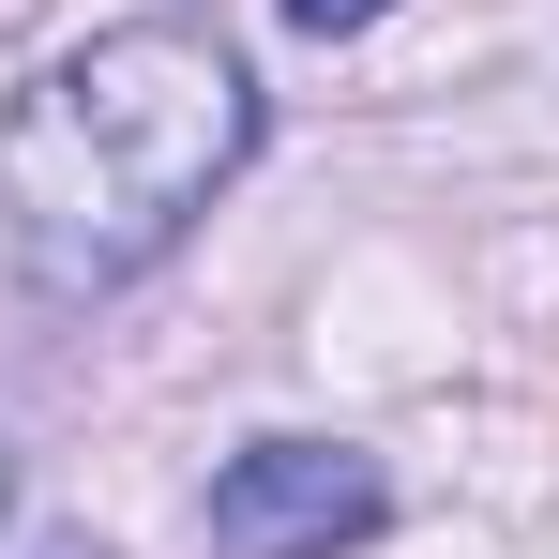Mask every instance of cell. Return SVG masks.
Returning a JSON list of instances; mask_svg holds the SVG:
<instances>
[{"label":"cell","mask_w":559,"mask_h":559,"mask_svg":"<svg viewBox=\"0 0 559 559\" xmlns=\"http://www.w3.org/2000/svg\"><path fill=\"white\" fill-rule=\"evenodd\" d=\"M46 559H106V545H46Z\"/></svg>","instance_id":"cell-4"},{"label":"cell","mask_w":559,"mask_h":559,"mask_svg":"<svg viewBox=\"0 0 559 559\" xmlns=\"http://www.w3.org/2000/svg\"><path fill=\"white\" fill-rule=\"evenodd\" d=\"M197 530H212V559H333V545H378L393 530V484L348 439H258V454L212 468Z\"/></svg>","instance_id":"cell-2"},{"label":"cell","mask_w":559,"mask_h":559,"mask_svg":"<svg viewBox=\"0 0 559 559\" xmlns=\"http://www.w3.org/2000/svg\"><path fill=\"white\" fill-rule=\"evenodd\" d=\"M0 499H15V454H0Z\"/></svg>","instance_id":"cell-5"},{"label":"cell","mask_w":559,"mask_h":559,"mask_svg":"<svg viewBox=\"0 0 559 559\" xmlns=\"http://www.w3.org/2000/svg\"><path fill=\"white\" fill-rule=\"evenodd\" d=\"M393 0H287V31H318V46H348V31H378Z\"/></svg>","instance_id":"cell-3"},{"label":"cell","mask_w":559,"mask_h":559,"mask_svg":"<svg viewBox=\"0 0 559 559\" xmlns=\"http://www.w3.org/2000/svg\"><path fill=\"white\" fill-rule=\"evenodd\" d=\"M242 152H258V76L197 15L92 31L0 121V258L46 302L136 287L212 197L242 182Z\"/></svg>","instance_id":"cell-1"}]
</instances>
